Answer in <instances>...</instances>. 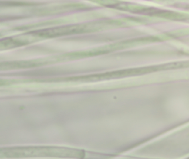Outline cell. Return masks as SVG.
<instances>
[{
    "label": "cell",
    "instance_id": "6da1fadb",
    "mask_svg": "<svg viewBox=\"0 0 189 159\" xmlns=\"http://www.w3.org/2000/svg\"><path fill=\"white\" fill-rule=\"evenodd\" d=\"M4 154L5 157L11 156H29V155H72L73 156L82 155L83 153L77 150H72L71 149H63L60 148H52V147H37V148H17L8 150L5 149L4 152L1 153V155Z\"/></svg>",
    "mask_w": 189,
    "mask_h": 159
}]
</instances>
